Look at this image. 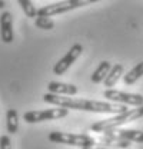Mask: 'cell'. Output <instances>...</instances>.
I'll return each instance as SVG.
<instances>
[{
    "instance_id": "6da1fadb",
    "label": "cell",
    "mask_w": 143,
    "mask_h": 149,
    "mask_svg": "<svg viewBox=\"0 0 143 149\" xmlns=\"http://www.w3.org/2000/svg\"><path fill=\"white\" fill-rule=\"evenodd\" d=\"M43 100L46 103H50L54 106L66 108V109H76V111L93 112V113H110V115H119L127 111L126 105L120 103H109V102H99V100H90V99H79V97H69L54 93L43 95Z\"/></svg>"
},
{
    "instance_id": "7a4b0ae2",
    "label": "cell",
    "mask_w": 143,
    "mask_h": 149,
    "mask_svg": "<svg viewBox=\"0 0 143 149\" xmlns=\"http://www.w3.org/2000/svg\"><path fill=\"white\" fill-rule=\"evenodd\" d=\"M139 118H143V105L142 106H137L136 109H127L123 113H119V115H115L113 118H109V119H103V120H99L96 123H93L90 126V129L93 132H99V133H103L106 130H112V129H117L120 128L122 125H125L127 122H132V120H136Z\"/></svg>"
},
{
    "instance_id": "3957f363",
    "label": "cell",
    "mask_w": 143,
    "mask_h": 149,
    "mask_svg": "<svg viewBox=\"0 0 143 149\" xmlns=\"http://www.w3.org/2000/svg\"><path fill=\"white\" fill-rule=\"evenodd\" d=\"M49 141L53 143H62V145H70L77 148H93L96 141L90 135L86 133H70V132H50Z\"/></svg>"
},
{
    "instance_id": "277c9868",
    "label": "cell",
    "mask_w": 143,
    "mask_h": 149,
    "mask_svg": "<svg viewBox=\"0 0 143 149\" xmlns=\"http://www.w3.org/2000/svg\"><path fill=\"white\" fill-rule=\"evenodd\" d=\"M96 1H102V0H63V1H57L53 4H47L43 6L40 9H37V16H44V17H52L56 15H62V13H67L70 10L87 6Z\"/></svg>"
},
{
    "instance_id": "5b68a950",
    "label": "cell",
    "mask_w": 143,
    "mask_h": 149,
    "mask_svg": "<svg viewBox=\"0 0 143 149\" xmlns=\"http://www.w3.org/2000/svg\"><path fill=\"white\" fill-rule=\"evenodd\" d=\"M69 115V109L56 106L52 109H43V111H29L23 115V120L27 123H39L44 120H56L66 118Z\"/></svg>"
},
{
    "instance_id": "8992f818",
    "label": "cell",
    "mask_w": 143,
    "mask_h": 149,
    "mask_svg": "<svg viewBox=\"0 0 143 149\" xmlns=\"http://www.w3.org/2000/svg\"><path fill=\"white\" fill-rule=\"evenodd\" d=\"M103 96L107 100H112L115 103L120 105H130V106H142L143 105V96L139 93H127L116 89H106Z\"/></svg>"
},
{
    "instance_id": "52a82bcc",
    "label": "cell",
    "mask_w": 143,
    "mask_h": 149,
    "mask_svg": "<svg viewBox=\"0 0 143 149\" xmlns=\"http://www.w3.org/2000/svg\"><path fill=\"white\" fill-rule=\"evenodd\" d=\"M82 52H83V46H82L80 43H74L70 49H69V52H67L66 55L63 56V57L54 65L53 73L57 74V76L65 74L66 72H67V69H69L72 65L77 60V57L82 55Z\"/></svg>"
},
{
    "instance_id": "ba28073f",
    "label": "cell",
    "mask_w": 143,
    "mask_h": 149,
    "mask_svg": "<svg viewBox=\"0 0 143 149\" xmlns=\"http://www.w3.org/2000/svg\"><path fill=\"white\" fill-rule=\"evenodd\" d=\"M0 36L4 43H12L15 39L13 33V16L10 12H1L0 15Z\"/></svg>"
},
{
    "instance_id": "9c48e42d",
    "label": "cell",
    "mask_w": 143,
    "mask_h": 149,
    "mask_svg": "<svg viewBox=\"0 0 143 149\" xmlns=\"http://www.w3.org/2000/svg\"><path fill=\"white\" fill-rule=\"evenodd\" d=\"M100 142L106 146H115L116 149H126L130 146V142L120 138L113 129L103 132V138L100 139Z\"/></svg>"
},
{
    "instance_id": "30bf717a",
    "label": "cell",
    "mask_w": 143,
    "mask_h": 149,
    "mask_svg": "<svg viewBox=\"0 0 143 149\" xmlns=\"http://www.w3.org/2000/svg\"><path fill=\"white\" fill-rule=\"evenodd\" d=\"M47 91L49 93L54 95H62V96H74L77 93V86L70 83H63V82H49L47 83Z\"/></svg>"
},
{
    "instance_id": "8fae6325",
    "label": "cell",
    "mask_w": 143,
    "mask_h": 149,
    "mask_svg": "<svg viewBox=\"0 0 143 149\" xmlns=\"http://www.w3.org/2000/svg\"><path fill=\"white\" fill-rule=\"evenodd\" d=\"M125 72V68H123V65H120V63H116V65H113L112 66V69L109 70V73L107 76L105 77V86H106L107 89H112L116 83H117V80L122 77V74Z\"/></svg>"
},
{
    "instance_id": "7c38bea8",
    "label": "cell",
    "mask_w": 143,
    "mask_h": 149,
    "mask_svg": "<svg viewBox=\"0 0 143 149\" xmlns=\"http://www.w3.org/2000/svg\"><path fill=\"white\" fill-rule=\"evenodd\" d=\"M120 138H123L129 142H136V143H143V132L136 129H113Z\"/></svg>"
},
{
    "instance_id": "4fadbf2b",
    "label": "cell",
    "mask_w": 143,
    "mask_h": 149,
    "mask_svg": "<svg viewBox=\"0 0 143 149\" xmlns=\"http://www.w3.org/2000/svg\"><path fill=\"white\" fill-rule=\"evenodd\" d=\"M110 69H112V63L107 62V60H103V62L97 66V69L93 72L92 77H90V80H92L93 83H100V82H103Z\"/></svg>"
},
{
    "instance_id": "5bb4252c",
    "label": "cell",
    "mask_w": 143,
    "mask_h": 149,
    "mask_svg": "<svg viewBox=\"0 0 143 149\" xmlns=\"http://www.w3.org/2000/svg\"><path fill=\"white\" fill-rule=\"evenodd\" d=\"M6 129L10 135H15L19 129V113L16 109H9L6 112Z\"/></svg>"
},
{
    "instance_id": "9a60e30c",
    "label": "cell",
    "mask_w": 143,
    "mask_h": 149,
    "mask_svg": "<svg viewBox=\"0 0 143 149\" xmlns=\"http://www.w3.org/2000/svg\"><path fill=\"white\" fill-rule=\"evenodd\" d=\"M142 76H143V62H140V63H137L130 72H127V73L123 76V82H125L126 85H133V83H136V80H139Z\"/></svg>"
},
{
    "instance_id": "2e32d148",
    "label": "cell",
    "mask_w": 143,
    "mask_h": 149,
    "mask_svg": "<svg viewBox=\"0 0 143 149\" xmlns=\"http://www.w3.org/2000/svg\"><path fill=\"white\" fill-rule=\"evenodd\" d=\"M17 3L20 4L22 10L24 12V15L30 19H36L37 17V9L35 7L33 1L32 0H17Z\"/></svg>"
},
{
    "instance_id": "e0dca14e",
    "label": "cell",
    "mask_w": 143,
    "mask_h": 149,
    "mask_svg": "<svg viewBox=\"0 0 143 149\" xmlns=\"http://www.w3.org/2000/svg\"><path fill=\"white\" fill-rule=\"evenodd\" d=\"M36 27L43 29V30H52L54 27V22L50 17H44V16H37L35 19Z\"/></svg>"
},
{
    "instance_id": "ac0fdd59",
    "label": "cell",
    "mask_w": 143,
    "mask_h": 149,
    "mask_svg": "<svg viewBox=\"0 0 143 149\" xmlns=\"http://www.w3.org/2000/svg\"><path fill=\"white\" fill-rule=\"evenodd\" d=\"M0 149H12V139L9 135L0 136Z\"/></svg>"
},
{
    "instance_id": "d6986e66",
    "label": "cell",
    "mask_w": 143,
    "mask_h": 149,
    "mask_svg": "<svg viewBox=\"0 0 143 149\" xmlns=\"http://www.w3.org/2000/svg\"><path fill=\"white\" fill-rule=\"evenodd\" d=\"M4 6H6V1H4V0H0V10H3Z\"/></svg>"
},
{
    "instance_id": "ffe728a7",
    "label": "cell",
    "mask_w": 143,
    "mask_h": 149,
    "mask_svg": "<svg viewBox=\"0 0 143 149\" xmlns=\"http://www.w3.org/2000/svg\"><path fill=\"white\" fill-rule=\"evenodd\" d=\"M92 149H113V148H92Z\"/></svg>"
},
{
    "instance_id": "44dd1931",
    "label": "cell",
    "mask_w": 143,
    "mask_h": 149,
    "mask_svg": "<svg viewBox=\"0 0 143 149\" xmlns=\"http://www.w3.org/2000/svg\"><path fill=\"white\" fill-rule=\"evenodd\" d=\"M82 149H92V148H82Z\"/></svg>"
}]
</instances>
